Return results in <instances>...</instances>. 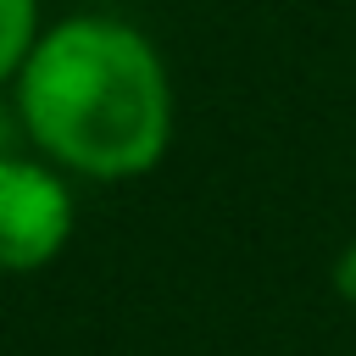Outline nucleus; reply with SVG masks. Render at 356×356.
<instances>
[{"label": "nucleus", "instance_id": "1", "mask_svg": "<svg viewBox=\"0 0 356 356\" xmlns=\"http://www.w3.org/2000/svg\"><path fill=\"white\" fill-rule=\"evenodd\" d=\"M22 134L78 178H139L172 139V78L161 50L122 17H67L39 33L17 72Z\"/></svg>", "mask_w": 356, "mask_h": 356}, {"label": "nucleus", "instance_id": "2", "mask_svg": "<svg viewBox=\"0 0 356 356\" xmlns=\"http://www.w3.org/2000/svg\"><path fill=\"white\" fill-rule=\"evenodd\" d=\"M72 239V189L56 161L0 150V273H39Z\"/></svg>", "mask_w": 356, "mask_h": 356}, {"label": "nucleus", "instance_id": "3", "mask_svg": "<svg viewBox=\"0 0 356 356\" xmlns=\"http://www.w3.org/2000/svg\"><path fill=\"white\" fill-rule=\"evenodd\" d=\"M39 33H44L39 28V0H0V89L17 83Z\"/></svg>", "mask_w": 356, "mask_h": 356}]
</instances>
